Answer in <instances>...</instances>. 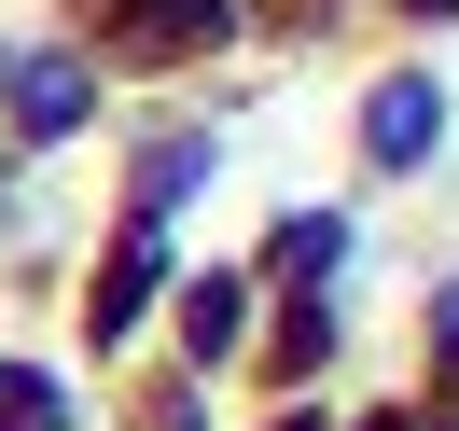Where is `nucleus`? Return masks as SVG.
Listing matches in <instances>:
<instances>
[{
  "mask_svg": "<svg viewBox=\"0 0 459 431\" xmlns=\"http://www.w3.org/2000/svg\"><path fill=\"white\" fill-rule=\"evenodd\" d=\"M362 140H376V168H418V153H431V84H376Z\"/></svg>",
  "mask_w": 459,
  "mask_h": 431,
  "instance_id": "nucleus-2",
  "label": "nucleus"
},
{
  "mask_svg": "<svg viewBox=\"0 0 459 431\" xmlns=\"http://www.w3.org/2000/svg\"><path fill=\"white\" fill-rule=\"evenodd\" d=\"M209 29H223L209 0H140V56H181V42H209Z\"/></svg>",
  "mask_w": 459,
  "mask_h": 431,
  "instance_id": "nucleus-6",
  "label": "nucleus"
},
{
  "mask_svg": "<svg viewBox=\"0 0 459 431\" xmlns=\"http://www.w3.org/2000/svg\"><path fill=\"white\" fill-rule=\"evenodd\" d=\"M153 292H168V251H153V237H140V251H126L112 279H98V320H112V334H126V320L153 306Z\"/></svg>",
  "mask_w": 459,
  "mask_h": 431,
  "instance_id": "nucleus-4",
  "label": "nucleus"
},
{
  "mask_svg": "<svg viewBox=\"0 0 459 431\" xmlns=\"http://www.w3.org/2000/svg\"><path fill=\"white\" fill-rule=\"evenodd\" d=\"M0 431H70V390L29 375V362H0Z\"/></svg>",
  "mask_w": 459,
  "mask_h": 431,
  "instance_id": "nucleus-3",
  "label": "nucleus"
},
{
  "mask_svg": "<svg viewBox=\"0 0 459 431\" xmlns=\"http://www.w3.org/2000/svg\"><path fill=\"white\" fill-rule=\"evenodd\" d=\"M70 125H84V70L29 56V70H14V140H70Z\"/></svg>",
  "mask_w": 459,
  "mask_h": 431,
  "instance_id": "nucleus-1",
  "label": "nucleus"
},
{
  "mask_svg": "<svg viewBox=\"0 0 459 431\" xmlns=\"http://www.w3.org/2000/svg\"><path fill=\"white\" fill-rule=\"evenodd\" d=\"M181 320H195V362H223L237 320H251V292H237V279H195V306H181Z\"/></svg>",
  "mask_w": 459,
  "mask_h": 431,
  "instance_id": "nucleus-5",
  "label": "nucleus"
}]
</instances>
